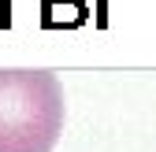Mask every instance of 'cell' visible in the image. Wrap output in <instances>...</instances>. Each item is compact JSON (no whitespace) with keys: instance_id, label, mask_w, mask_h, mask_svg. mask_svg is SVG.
<instances>
[{"instance_id":"cell-1","label":"cell","mask_w":156,"mask_h":152,"mask_svg":"<svg viewBox=\"0 0 156 152\" xmlns=\"http://www.w3.org/2000/svg\"><path fill=\"white\" fill-rule=\"evenodd\" d=\"M63 134V85L52 71H0V152H52Z\"/></svg>"}]
</instances>
